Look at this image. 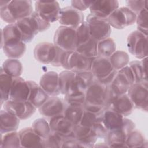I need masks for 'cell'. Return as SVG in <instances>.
Returning <instances> with one entry per match:
<instances>
[{"mask_svg": "<svg viewBox=\"0 0 148 148\" xmlns=\"http://www.w3.org/2000/svg\"><path fill=\"white\" fill-rule=\"evenodd\" d=\"M1 47L9 58L18 59L26 51V43L22 40L20 30L16 23L9 24L1 29Z\"/></svg>", "mask_w": 148, "mask_h": 148, "instance_id": "cell-1", "label": "cell"}, {"mask_svg": "<svg viewBox=\"0 0 148 148\" xmlns=\"http://www.w3.org/2000/svg\"><path fill=\"white\" fill-rule=\"evenodd\" d=\"M16 24L25 43L31 42L38 33L47 30L50 26V23L44 20L35 11L29 16L17 21Z\"/></svg>", "mask_w": 148, "mask_h": 148, "instance_id": "cell-2", "label": "cell"}, {"mask_svg": "<svg viewBox=\"0 0 148 148\" xmlns=\"http://www.w3.org/2000/svg\"><path fill=\"white\" fill-rule=\"evenodd\" d=\"M32 1H8L0 6V16L2 20L9 24L16 23L18 20L29 16L33 13Z\"/></svg>", "mask_w": 148, "mask_h": 148, "instance_id": "cell-3", "label": "cell"}, {"mask_svg": "<svg viewBox=\"0 0 148 148\" xmlns=\"http://www.w3.org/2000/svg\"><path fill=\"white\" fill-rule=\"evenodd\" d=\"M106 91V86L95 79L86 90L84 109L92 112L105 109Z\"/></svg>", "mask_w": 148, "mask_h": 148, "instance_id": "cell-4", "label": "cell"}, {"mask_svg": "<svg viewBox=\"0 0 148 148\" xmlns=\"http://www.w3.org/2000/svg\"><path fill=\"white\" fill-rule=\"evenodd\" d=\"M90 71L95 79L106 86L112 82L117 72L113 68L109 58L100 56L94 58Z\"/></svg>", "mask_w": 148, "mask_h": 148, "instance_id": "cell-5", "label": "cell"}, {"mask_svg": "<svg viewBox=\"0 0 148 148\" xmlns=\"http://www.w3.org/2000/svg\"><path fill=\"white\" fill-rule=\"evenodd\" d=\"M59 90L61 94L65 96L84 95L86 90L81 86L76 73L71 71H63L59 74Z\"/></svg>", "mask_w": 148, "mask_h": 148, "instance_id": "cell-6", "label": "cell"}, {"mask_svg": "<svg viewBox=\"0 0 148 148\" xmlns=\"http://www.w3.org/2000/svg\"><path fill=\"white\" fill-rule=\"evenodd\" d=\"M135 129V124L131 119L124 117L123 124L119 130L109 131L105 142L109 147H127L125 141L129 134Z\"/></svg>", "mask_w": 148, "mask_h": 148, "instance_id": "cell-7", "label": "cell"}, {"mask_svg": "<svg viewBox=\"0 0 148 148\" xmlns=\"http://www.w3.org/2000/svg\"><path fill=\"white\" fill-rule=\"evenodd\" d=\"M53 43L64 50L76 51L77 47L76 29L60 25L55 32Z\"/></svg>", "mask_w": 148, "mask_h": 148, "instance_id": "cell-8", "label": "cell"}, {"mask_svg": "<svg viewBox=\"0 0 148 148\" xmlns=\"http://www.w3.org/2000/svg\"><path fill=\"white\" fill-rule=\"evenodd\" d=\"M130 53L138 59L147 57V36L138 30L131 32L127 39Z\"/></svg>", "mask_w": 148, "mask_h": 148, "instance_id": "cell-9", "label": "cell"}, {"mask_svg": "<svg viewBox=\"0 0 148 148\" xmlns=\"http://www.w3.org/2000/svg\"><path fill=\"white\" fill-rule=\"evenodd\" d=\"M148 82H143L131 85L127 95L132 102L134 108L147 112L148 108Z\"/></svg>", "mask_w": 148, "mask_h": 148, "instance_id": "cell-10", "label": "cell"}, {"mask_svg": "<svg viewBox=\"0 0 148 148\" xmlns=\"http://www.w3.org/2000/svg\"><path fill=\"white\" fill-rule=\"evenodd\" d=\"M137 15L127 6L117 8L107 18L110 27L122 29L136 23Z\"/></svg>", "mask_w": 148, "mask_h": 148, "instance_id": "cell-11", "label": "cell"}, {"mask_svg": "<svg viewBox=\"0 0 148 148\" xmlns=\"http://www.w3.org/2000/svg\"><path fill=\"white\" fill-rule=\"evenodd\" d=\"M89 29L91 37L99 41L110 37L112 29L106 19H103L89 14L86 20Z\"/></svg>", "mask_w": 148, "mask_h": 148, "instance_id": "cell-12", "label": "cell"}, {"mask_svg": "<svg viewBox=\"0 0 148 148\" xmlns=\"http://www.w3.org/2000/svg\"><path fill=\"white\" fill-rule=\"evenodd\" d=\"M3 106L5 110L22 120L31 117L36 110V108L28 101L9 99L3 103Z\"/></svg>", "mask_w": 148, "mask_h": 148, "instance_id": "cell-13", "label": "cell"}, {"mask_svg": "<svg viewBox=\"0 0 148 148\" xmlns=\"http://www.w3.org/2000/svg\"><path fill=\"white\" fill-rule=\"evenodd\" d=\"M58 47L54 43L41 42L34 48V56L35 60L43 64L53 65L57 53Z\"/></svg>", "mask_w": 148, "mask_h": 148, "instance_id": "cell-14", "label": "cell"}, {"mask_svg": "<svg viewBox=\"0 0 148 148\" xmlns=\"http://www.w3.org/2000/svg\"><path fill=\"white\" fill-rule=\"evenodd\" d=\"M83 13L72 6H66L60 12L58 21L61 25L76 29L84 20Z\"/></svg>", "mask_w": 148, "mask_h": 148, "instance_id": "cell-15", "label": "cell"}, {"mask_svg": "<svg viewBox=\"0 0 148 148\" xmlns=\"http://www.w3.org/2000/svg\"><path fill=\"white\" fill-rule=\"evenodd\" d=\"M35 11L49 23L58 20L61 8L57 1L42 2L37 1L35 3Z\"/></svg>", "mask_w": 148, "mask_h": 148, "instance_id": "cell-16", "label": "cell"}, {"mask_svg": "<svg viewBox=\"0 0 148 148\" xmlns=\"http://www.w3.org/2000/svg\"><path fill=\"white\" fill-rule=\"evenodd\" d=\"M65 105L64 99L57 96H50L38 109L40 114L50 119L63 114Z\"/></svg>", "mask_w": 148, "mask_h": 148, "instance_id": "cell-17", "label": "cell"}, {"mask_svg": "<svg viewBox=\"0 0 148 148\" xmlns=\"http://www.w3.org/2000/svg\"><path fill=\"white\" fill-rule=\"evenodd\" d=\"M117 0L93 1L89 8L91 14L101 18L106 19L119 8Z\"/></svg>", "mask_w": 148, "mask_h": 148, "instance_id": "cell-18", "label": "cell"}, {"mask_svg": "<svg viewBox=\"0 0 148 148\" xmlns=\"http://www.w3.org/2000/svg\"><path fill=\"white\" fill-rule=\"evenodd\" d=\"M94 58L86 57L76 51H72L68 60V70L75 73L90 71Z\"/></svg>", "mask_w": 148, "mask_h": 148, "instance_id": "cell-19", "label": "cell"}, {"mask_svg": "<svg viewBox=\"0 0 148 148\" xmlns=\"http://www.w3.org/2000/svg\"><path fill=\"white\" fill-rule=\"evenodd\" d=\"M72 137L82 142L86 147H94L98 139L92 128L80 124L75 125Z\"/></svg>", "mask_w": 148, "mask_h": 148, "instance_id": "cell-20", "label": "cell"}, {"mask_svg": "<svg viewBox=\"0 0 148 148\" xmlns=\"http://www.w3.org/2000/svg\"><path fill=\"white\" fill-rule=\"evenodd\" d=\"M106 109H111L124 117L130 115L134 110V106L127 94L117 96L108 105Z\"/></svg>", "mask_w": 148, "mask_h": 148, "instance_id": "cell-21", "label": "cell"}, {"mask_svg": "<svg viewBox=\"0 0 148 148\" xmlns=\"http://www.w3.org/2000/svg\"><path fill=\"white\" fill-rule=\"evenodd\" d=\"M49 123L52 131L65 138L72 136L75 125L68 121L63 114L50 118Z\"/></svg>", "mask_w": 148, "mask_h": 148, "instance_id": "cell-22", "label": "cell"}, {"mask_svg": "<svg viewBox=\"0 0 148 148\" xmlns=\"http://www.w3.org/2000/svg\"><path fill=\"white\" fill-rule=\"evenodd\" d=\"M58 80L59 73L54 71H49L42 76L39 85L50 97L57 96L60 94Z\"/></svg>", "mask_w": 148, "mask_h": 148, "instance_id": "cell-23", "label": "cell"}, {"mask_svg": "<svg viewBox=\"0 0 148 148\" xmlns=\"http://www.w3.org/2000/svg\"><path fill=\"white\" fill-rule=\"evenodd\" d=\"M29 93V88L27 81L20 76L13 78L9 99L14 101H28Z\"/></svg>", "mask_w": 148, "mask_h": 148, "instance_id": "cell-24", "label": "cell"}, {"mask_svg": "<svg viewBox=\"0 0 148 148\" xmlns=\"http://www.w3.org/2000/svg\"><path fill=\"white\" fill-rule=\"evenodd\" d=\"M18 133L21 147H43V139L34 131L32 127L21 129Z\"/></svg>", "mask_w": 148, "mask_h": 148, "instance_id": "cell-25", "label": "cell"}, {"mask_svg": "<svg viewBox=\"0 0 148 148\" xmlns=\"http://www.w3.org/2000/svg\"><path fill=\"white\" fill-rule=\"evenodd\" d=\"M29 88L28 101L36 109L39 108L49 98V95L39 84L32 80L27 81Z\"/></svg>", "mask_w": 148, "mask_h": 148, "instance_id": "cell-26", "label": "cell"}, {"mask_svg": "<svg viewBox=\"0 0 148 148\" xmlns=\"http://www.w3.org/2000/svg\"><path fill=\"white\" fill-rule=\"evenodd\" d=\"M124 117L121 114L111 109H106L103 112L102 123L108 132L117 130L121 128Z\"/></svg>", "mask_w": 148, "mask_h": 148, "instance_id": "cell-27", "label": "cell"}, {"mask_svg": "<svg viewBox=\"0 0 148 148\" xmlns=\"http://www.w3.org/2000/svg\"><path fill=\"white\" fill-rule=\"evenodd\" d=\"M1 134L17 131L19 127L20 120L14 115L6 110H1Z\"/></svg>", "mask_w": 148, "mask_h": 148, "instance_id": "cell-28", "label": "cell"}, {"mask_svg": "<svg viewBox=\"0 0 148 148\" xmlns=\"http://www.w3.org/2000/svg\"><path fill=\"white\" fill-rule=\"evenodd\" d=\"M108 86L113 92L116 95L118 96L126 94L131 84L124 75L118 71L112 82Z\"/></svg>", "mask_w": 148, "mask_h": 148, "instance_id": "cell-29", "label": "cell"}, {"mask_svg": "<svg viewBox=\"0 0 148 148\" xmlns=\"http://www.w3.org/2000/svg\"><path fill=\"white\" fill-rule=\"evenodd\" d=\"M13 78L6 73L2 68L0 69V93H1V106L9 99L10 92L13 83Z\"/></svg>", "mask_w": 148, "mask_h": 148, "instance_id": "cell-30", "label": "cell"}, {"mask_svg": "<svg viewBox=\"0 0 148 148\" xmlns=\"http://www.w3.org/2000/svg\"><path fill=\"white\" fill-rule=\"evenodd\" d=\"M84 111L83 106L71 105L66 103L63 115L74 125H76L80 124Z\"/></svg>", "mask_w": 148, "mask_h": 148, "instance_id": "cell-31", "label": "cell"}, {"mask_svg": "<svg viewBox=\"0 0 148 148\" xmlns=\"http://www.w3.org/2000/svg\"><path fill=\"white\" fill-rule=\"evenodd\" d=\"M1 68L3 71L13 78L20 77L23 72V66L18 59L8 58L6 60Z\"/></svg>", "mask_w": 148, "mask_h": 148, "instance_id": "cell-32", "label": "cell"}, {"mask_svg": "<svg viewBox=\"0 0 148 148\" xmlns=\"http://www.w3.org/2000/svg\"><path fill=\"white\" fill-rule=\"evenodd\" d=\"M114 70L118 71L130 62V57L127 53L123 50H116L109 58Z\"/></svg>", "mask_w": 148, "mask_h": 148, "instance_id": "cell-33", "label": "cell"}, {"mask_svg": "<svg viewBox=\"0 0 148 148\" xmlns=\"http://www.w3.org/2000/svg\"><path fill=\"white\" fill-rule=\"evenodd\" d=\"M116 50V45L111 38L98 41L97 47V56L109 58Z\"/></svg>", "mask_w": 148, "mask_h": 148, "instance_id": "cell-34", "label": "cell"}, {"mask_svg": "<svg viewBox=\"0 0 148 148\" xmlns=\"http://www.w3.org/2000/svg\"><path fill=\"white\" fill-rule=\"evenodd\" d=\"M98 42L97 40L92 38L84 43L77 46L76 51L88 58H95L97 57Z\"/></svg>", "mask_w": 148, "mask_h": 148, "instance_id": "cell-35", "label": "cell"}, {"mask_svg": "<svg viewBox=\"0 0 148 148\" xmlns=\"http://www.w3.org/2000/svg\"><path fill=\"white\" fill-rule=\"evenodd\" d=\"M105 109L99 112H92L84 109L83 117L80 122V125L92 127L95 123L102 122L103 112Z\"/></svg>", "mask_w": 148, "mask_h": 148, "instance_id": "cell-36", "label": "cell"}, {"mask_svg": "<svg viewBox=\"0 0 148 148\" xmlns=\"http://www.w3.org/2000/svg\"><path fill=\"white\" fill-rule=\"evenodd\" d=\"M0 147H21L19 133L12 131L5 134L3 136L1 134Z\"/></svg>", "mask_w": 148, "mask_h": 148, "instance_id": "cell-37", "label": "cell"}, {"mask_svg": "<svg viewBox=\"0 0 148 148\" xmlns=\"http://www.w3.org/2000/svg\"><path fill=\"white\" fill-rule=\"evenodd\" d=\"M147 143L142 133L137 130H134L128 135L125 144L127 147H143Z\"/></svg>", "mask_w": 148, "mask_h": 148, "instance_id": "cell-38", "label": "cell"}, {"mask_svg": "<svg viewBox=\"0 0 148 148\" xmlns=\"http://www.w3.org/2000/svg\"><path fill=\"white\" fill-rule=\"evenodd\" d=\"M32 128L43 139L46 138L51 132L49 123L43 118L36 119L32 124Z\"/></svg>", "mask_w": 148, "mask_h": 148, "instance_id": "cell-39", "label": "cell"}, {"mask_svg": "<svg viewBox=\"0 0 148 148\" xmlns=\"http://www.w3.org/2000/svg\"><path fill=\"white\" fill-rule=\"evenodd\" d=\"M134 75L135 83H139L143 82H147V75L143 69L141 61H132L128 65Z\"/></svg>", "mask_w": 148, "mask_h": 148, "instance_id": "cell-40", "label": "cell"}, {"mask_svg": "<svg viewBox=\"0 0 148 148\" xmlns=\"http://www.w3.org/2000/svg\"><path fill=\"white\" fill-rule=\"evenodd\" d=\"M65 138L63 136L51 131L50 134L43 139V147L46 148H60L62 147V145Z\"/></svg>", "mask_w": 148, "mask_h": 148, "instance_id": "cell-41", "label": "cell"}, {"mask_svg": "<svg viewBox=\"0 0 148 148\" xmlns=\"http://www.w3.org/2000/svg\"><path fill=\"white\" fill-rule=\"evenodd\" d=\"M77 47L88 41L91 38L88 25L86 21L83 22L76 29Z\"/></svg>", "mask_w": 148, "mask_h": 148, "instance_id": "cell-42", "label": "cell"}, {"mask_svg": "<svg viewBox=\"0 0 148 148\" xmlns=\"http://www.w3.org/2000/svg\"><path fill=\"white\" fill-rule=\"evenodd\" d=\"M136 23L137 30L147 36L148 35V21L147 10L144 9L137 15Z\"/></svg>", "mask_w": 148, "mask_h": 148, "instance_id": "cell-43", "label": "cell"}, {"mask_svg": "<svg viewBox=\"0 0 148 148\" xmlns=\"http://www.w3.org/2000/svg\"><path fill=\"white\" fill-rule=\"evenodd\" d=\"M76 77L81 86L85 90L95 80V77L91 71L76 73Z\"/></svg>", "mask_w": 148, "mask_h": 148, "instance_id": "cell-44", "label": "cell"}, {"mask_svg": "<svg viewBox=\"0 0 148 148\" xmlns=\"http://www.w3.org/2000/svg\"><path fill=\"white\" fill-rule=\"evenodd\" d=\"M127 7L138 15L140 12L144 9H147V1H135V0H128L126 1Z\"/></svg>", "mask_w": 148, "mask_h": 148, "instance_id": "cell-45", "label": "cell"}, {"mask_svg": "<svg viewBox=\"0 0 148 148\" xmlns=\"http://www.w3.org/2000/svg\"><path fill=\"white\" fill-rule=\"evenodd\" d=\"M64 101L66 103L71 105L84 106L85 103V94L78 96H65Z\"/></svg>", "mask_w": 148, "mask_h": 148, "instance_id": "cell-46", "label": "cell"}, {"mask_svg": "<svg viewBox=\"0 0 148 148\" xmlns=\"http://www.w3.org/2000/svg\"><path fill=\"white\" fill-rule=\"evenodd\" d=\"M93 1H71V6L76 10L82 12L89 8Z\"/></svg>", "mask_w": 148, "mask_h": 148, "instance_id": "cell-47", "label": "cell"}, {"mask_svg": "<svg viewBox=\"0 0 148 148\" xmlns=\"http://www.w3.org/2000/svg\"><path fill=\"white\" fill-rule=\"evenodd\" d=\"M91 128L96 133L98 139L101 138L105 139L108 134V131L104 126V125L103 124L102 122L95 123Z\"/></svg>", "mask_w": 148, "mask_h": 148, "instance_id": "cell-48", "label": "cell"}, {"mask_svg": "<svg viewBox=\"0 0 148 148\" xmlns=\"http://www.w3.org/2000/svg\"><path fill=\"white\" fill-rule=\"evenodd\" d=\"M62 147H86V146L80 141L77 140L73 137H68L65 138L64 143L62 145Z\"/></svg>", "mask_w": 148, "mask_h": 148, "instance_id": "cell-49", "label": "cell"}, {"mask_svg": "<svg viewBox=\"0 0 148 148\" xmlns=\"http://www.w3.org/2000/svg\"><path fill=\"white\" fill-rule=\"evenodd\" d=\"M120 72H121L124 76L126 77L130 84L132 85L135 83V80H134V76L132 73V72L130 68V67L128 65L125 66V67L123 68L122 69L119 70Z\"/></svg>", "mask_w": 148, "mask_h": 148, "instance_id": "cell-50", "label": "cell"}, {"mask_svg": "<svg viewBox=\"0 0 148 148\" xmlns=\"http://www.w3.org/2000/svg\"><path fill=\"white\" fill-rule=\"evenodd\" d=\"M94 147H109L105 142L104 143H99L98 144L95 143L94 145Z\"/></svg>", "mask_w": 148, "mask_h": 148, "instance_id": "cell-51", "label": "cell"}]
</instances>
